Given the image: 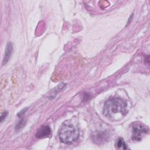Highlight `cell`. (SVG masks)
<instances>
[{
    "instance_id": "obj_1",
    "label": "cell",
    "mask_w": 150,
    "mask_h": 150,
    "mask_svg": "<svg viewBox=\"0 0 150 150\" xmlns=\"http://www.w3.org/2000/svg\"><path fill=\"white\" fill-rule=\"evenodd\" d=\"M127 101L119 98H111L107 100L104 105L103 114L107 117H115L116 114L125 115L127 113Z\"/></svg>"
},
{
    "instance_id": "obj_7",
    "label": "cell",
    "mask_w": 150,
    "mask_h": 150,
    "mask_svg": "<svg viewBox=\"0 0 150 150\" xmlns=\"http://www.w3.org/2000/svg\"><path fill=\"white\" fill-rule=\"evenodd\" d=\"M64 86V84H60L59 85H58L57 86V87H56L54 89H53L52 90L51 94H50V95L49 96V98L50 99H52L53 97H54V96L57 94V93L59 92L62 90V88H63Z\"/></svg>"
},
{
    "instance_id": "obj_8",
    "label": "cell",
    "mask_w": 150,
    "mask_h": 150,
    "mask_svg": "<svg viewBox=\"0 0 150 150\" xmlns=\"http://www.w3.org/2000/svg\"><path fill=\"white\" fill-rule=\"evenodd\" d=\"M25 120H23V119H22V120H21L19 122H18V124L16 125V129H20L21 128H23V127H24V125H25Z\"/></svg>"
},
{
    "instance_id": "obj_4",
    "label": "cell",
    "mask_w": 150,
    "mask_h": 150,
    "mask_svg": "<svg viewBox=\"0 0 150 150\" xmlns=\"http://www.w3.org/2000/svg\"><path fill=\"white\" fill-rule=\"evenodd\" d=\"M51 133V129L47 125L42 126L37 130L36 136L38 138H43L50 135Z\"/></svg>"
},
{
    "instance_id": "obj_5",
    "label": "cell",
    "mask_w": 150,
    "mask_h": 150,
    "mask_svg": "<svg viewBox=\"0 0 150 150\" xmlns=\"http://www.w3.org/2000/svg\"><path fill=\"white\" fill-rule=\"evenodd\" d=\"M13 50V46L11 42H8L6 45L5 51V54L3 60V64H5L9 60Z\"/></svg>"
},
{
    "instance_id": "obj_2",
    "label": "cell",
    "mask_w": 150,
    "mask_h": 150,
    "mask_svg": "<svg viewBox=\"0 0 150 150\" xmlns=\"http://www.w3.org/2000/svg\"><path fill=\"white\" fill-rule=\"evenodd\" d=\"M59 136L60 141L65 144H71L77 139L79 131L76 125L69 121L62 124L59 130Z\"/></svg>"
},
{
    "instance_id": "obj_10",
    "label": "cell",
    "mask_w": 150,
    "mask_h": 150,
    "mask_svg": "<svg viewBox=\"0 0 150 150\" xmlns=\"http://www.w3.org/2000/svg\"><path fill=\"white\" fill-rule=\"evenodd\" d=\"M7 114H8V112H7L6 111L4 112L1 114V122H2V121L4 120V119L5 118L6 116L7 115Z\"/></svg>"
},
{
    "instance_id": "obj_6",
    "label": "cell",
    "mask_w": 150,
    "mask_h": 150,
    "mask_svg": "<svg viewBox=\"0 0 150 150\" xmlns=\"http://www.w3.org/2000/svg\"><path fill=\"white\" fill-rule=\"evenodd\" d=\"M115 146L118 149H127V144H125L124 140L122 138H120L117 140Z\"/></svg>"
},
{
    "instance_id": "obj_3",
    "label": "cell",
    "mask_w": 150,
    "mask_h": 150,
    "mask_svg": "<svg viewBox=\"0 0 150 150\" xmlns=\"http://www.w3.org/2000/svg\"><path fill=\"white\" fill-rule=\"evenodd\" d=\"M148 131V128L144 124L139 122H135L132 127V139L134 141H141Z\"/></svg>"
},
{
    "instance_id": "obj_9",
    "label": "cell",
    "mask_w": 150,
    "mask_h": 150,
    "mask_svg": "<svg viewBox=\"0 0 150 150\" xmlns=\"http://www.w3.org/2000/svg\"><path fill=\"white\" fill-rule=\"evenodd\" d=\"M27 110H28V108H27V107H26V108H24V109H22L20 112H19V113L18 114V116H19V117L22 116V115L25 114V112Z\"/></svg>"
}]
</instances>
